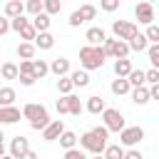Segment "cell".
Segmentation results:
<instances>
[{
	"instance_id": "1",
	"label": "cell",
	"mask_w": 159,
	"mask_h": 159,
	"mask_svg": "<svg viewBox=\"0 0 159 159\" xmlns=\"http://www.w3.org/2000/svg\"><path fill=\"white\" fill-rule=\"evenodd\" d=\"M107 139H109V129L107 127H92L89 132H84L80 137V147L84 152H92V154H104Z\"/></svg>"
},
{
	"instance_id": "2",
	"label": "cell",
	"mask_w": 159,
	"mask_h": 159,
	"mask_svg": "<svg viewBox=\"0 0 159 159\" xmlns=\"http://www.w3.org/2000/svg\"><path fill=\"white\" fill-rule=\"evenodd\" d=\"M107 50L99 47V45H84L80 50V62H82V70H99L107 60Z\"/></svg>"
},
{
	"instance_id": "3",
	"label": "cell",
	"mask_w": 159,
	"mask_h": 159,
	"mask_svg": "<svg viewBox=\"0 0 159 159\" xmlns=\"http://www.w3.org/2000/svg\"><path fill=\"white\" fill-rule=\"evenodd\" d=\"M22 117L30 122V127L32 129H45L52 119H50V114H47V107H42V104H35V102H30V104H25L22 107Z\"/></svg>"
},
{
	"instance_id": "4",
	"label": "cell",
	"mask_w": 159,
	"mask_h": 159,
	"mask_svg": "<svg viewBox=\"0 0 159 159\" xmlns=\"http://www.w3.org/2000/svg\"><path fill=\"white\" fill-rule=\"evenodd\" d=\"M104 50H107V55L109 57H114V60H122V57H127L129 55V42L127 40H119V37H107L104 40Z\"/></svg>"
},
{
	"instance_id": "5",
	"label": "cell",
	"mask_w": 159,
	"mask_h": 159,
	"mask_svg": "<svg viewBox=\"0 0 159 159\" xmlns=\"http://www.w3.org/2000/svg\"><path fill=\"white\" fill-rule=\"evenodd\" d=\"M102 119H104V127L109 129V132H122L127 124H124V114L119 112V109H112V107H107L104 112H102Z\"/></svg>"
},
{
	"instance_id": "6",
	"label": "cell",
	"mask_w": 159,
	"mask_h": 159,
	"mask_svg": "<svg viewBox=\"0 0 159 159\" xmlns=\"http://www.w3.org/2000/svg\"><path fill=\"white\" fill-rule=\"evenodd\" d=\"M112 32H114V37H119V40H132L139 30H137V25L134 22H127V20H114L112 22Z\"/></svg>"
},
{
	"instance_id": "7",
	"label": "cell",
	"mask_w": 159,
	"mask_h": 159,
	"mask_svg": "<svg viewBox=\"0 0 159 159\" xmlns=\"http://www.w3.org/2000/svg\"><path fill=\"white\" fill-rule=\"evenodd\" d=\"M142 139H144V129L142 127H124L119 132V144H124V147H134Z\"/></svg>"
},
{
	"instance_id": "8",
	"label": "cell",
	"mask_w": 159,
	"mask_h": 159,
	"mask_svg": "<svg viewBox=\"0 0 159 159\" xmlns=\"http://www.w3.org/2000/svg\"><path fill=\"white\" fill-rule=\"evenodd\" d=\"M134 15H137V20H139L142 25H152V22H154V7H152V2L142 0V2L134 7Z\"/></svg>"
},
{
	"instance_id": "9",
	"label": "cell",
	"mask_w": 159,
	"mask_h": 159,
	"mask_svg": "<svg viewBox=\"0 0 159 159\" xmlns=\"http://www.w3.org/2000/svg\"><path fill=\"white\" fill-rule=\"evenodd\" d=\"M65 132V124H62V119H52L45 129H42V139L45 142H55V139H60V134Z\"/></svg>"
},
{
	"instance_id": "10",
	"label": "cell",
	"mask_w": 159,
	"mask_h": 159,
	"mask_svg": "<svg viewBox=\"0 0 159 159\" xmlns=\"http://www.w3.org/2000/svg\"><path fill=\"white\" fill-rule=\"evenodd\" d=\"M30 152V142L22 137V134H17V137H12V142H10V154L15 157V159H20L22 154H27Z\"/></svg>"
},
{
	"instance_id": "11",
	"label": "cell",
	"mask_w": 159,
	"mask_h": 159,
	"mask_svg": "<svg viewBox=\"0 0 159 159\" xmlns=\"http://www.w3.org/2000/svg\"><path fill=\"white\" fill-rule=\"evenodd\" d=\"M25 10H27V5H25L22 0H7L2 12H5V17H20Z\"/></svg>"
},
{
	"instance_id": "12",
	"label": "cell",
	"mask_w": 159,
	"mask_h": 159,
	"mask_svg": "<svg viewBox=\"0 0 159 159\" xmlns=\"http://www.w3.org/2000/svg\"><path fill=\"white\" fill-rule=\"evenodd\" d=\"M50 72L57 75V77L70 75V60H67V57H55V60L50 62Z\"/></svg>"
},
{
	"instance_id": "13",
	"label": "cell",
	"mask_w": 159,
	"mask_h": 159,
	"mask_svg": "<svg viewBox=\"0 0 159 159\" xmlns=\"http://www.w3.org/2000/svg\"><path fill=\"white\" fill-rule=\"evenodd\" d=\"M20 114H22V112H20L17 107H12V104H10V107H0V122H2V124H15V122H20Z\"/></svg>"
},
{
	"instance_id": "14",
	"label": "cell",
	"mask_w": 159,
	"mask_h": 159,
	"mask_svg": "<svg viewBox=\"0 0 159 159\" xmlns=\"http://www.w3.org/2000/svg\"><path fill=\"white\" fill-rule=\"evenodd\" d=\"M149 99H152V89H149V87L142 84V87H134V89H132V102H134V104H147Z\"/></svg>"
},
{
	"instance_id": "15",
	"label": "cell",
	"mask_w": 159,
	"mask_h": 159,
	"mask_svg": "<svg viewBox=\"0 0 159 159\" xmlns=\"http://www.w3.org/2000/svg\"><path fill=\"white\" fill-rule=\"evenodd\" d=\"M84 40H87L89 45H102V42L107 40V35H104V30H102V27H89V30H87V35H84Z\"/></svg>"
},
{
	"instance_id": "16",
	"label": "cell",
	"mask_w": 159,
	"mask_h": 159,
	"mask_svg": "<svg viewBox=\"0 0 159 159\" xmlns=\"http://www.w3.org/2000/svg\"><path fill=\"white\" fill-rule=\"evenodd\" d=\"M35 45H37V50H52V47H55V37L50 35V30H47V32H37Z\"/></svg>"
},
{
	"instance_id": "17",
	"label": "cell",
	"mask_w": 159,
	"mask_h": 159,
	"mask_svg": "<svg viewBox=\"0 0 159 159\" xmlns=\"http://www.w3.org/2000/svg\"><path fill=\"white\" fill-rule=\"evenodd\" d=\"M50 17H52V15H47V12H40V15L32 17V25L37 27V32H47V30H50V25H52Z\"/></svg>"
},
{
	"instance_id": "18",
	"label": "cell",
	"mask_w": 159,
	"mask_h": 159,
	"mask_svg": "<svg viewBox=\"0 0 159 159\" xmlns=\"http://www.w3.org/2000/svg\"><path fill=\"white\" fill-rule=\"evenodd\" d=\"M147 45H149V37H147V35H142V32H137V35L129 40V47H132L134 52H144V50H149Z\"/></svg>"
},
{
	"instance_id": "19",
	"label": "cell",
	"mask_w": 159,
	"mask_h": 159,
	"mask_svg": "<svg viewBox=\"0 0 159 159\" xmlns=\"http://www.w3.org/2000/svg\"><path fill=\"white\" fill-rule=\"evenodd\" d=\"M132 70H134V67H132V62H129L127 57H122V60L114 62V75H117V77H129Z\"/></svg>"
},
{
	"instance_id": "20",
	"label": "cell",
	"mask_w": 159,
	"mask_h": 159,
	"mask_svg": "<svg viewBox=\"0 0 159 159\" xmlns=\"http://www.w3.org/2000/svg\"><path fill=\"white\" fill-rule=\"evenodd\" d=\"M107 107H104V99L99 97V94H94V97H87V112L89 114H99V112H104Z\"/></svg>"
},
{
	"instance_id": "21",
	"label": "cell",
	"mask_w": 159,
	"mask_h": 159,
	"mask_svg": "<svg viewBox=\"0 0 159 159\" xmlns=\"http://www.w3.org/2000/svg\"><path fill=\"white\" fill-rule=\"evenodd\" d=\"M70 77H72L75 87H87L89 84V70H75V72H70Z\"/></svg>"
},
{
	"instance_id": "22",
	"label": "cell",
	"mask_w": 159,
	"mask_h": 159,
	"mask_svg": "<svg viewBox=\"0 0 159 159\" xmlns=\"http://www.w3.org/2000/svg\"><path fill=\"white\" fill-rule=\"evenodd\" d=\"M132 89V82L127 80V77H117V80H112V92L114 94H127Z\"/></svg>"
},
{
	"instance_id": "23",
	"label": "cell",
	"mask_w": 159,
	"mask_h": 159,
	"mask_svg": "<svg viewBox=\"0 0 159 159\" xmlns=\"http://www.w3.org/2000/svg\"><path fill=\"white\" fill-rule=\"evenodd\" d=\"M80 139H77V134L75 132H70V129H65L62 134H60V147L62 149H75V144H77Z\"/></svg>"
},
{
	"instance_id": "24",
	"label": "cell",
	"mask_w": 159,
	"mask_h": 159,
	"mask_svg": "<svg viewBox=\"0 0 159 159\" xmlns=\"http://www.w3.org/2000/svg\"><path fill=\"white\" fill-rule=\"evenodd\" d=\"M35 50H37V45H32V42H20V45H17V57L32 60V57H35Z\"/></svg>"
},
{
	"instance_id": "25",
	"label": "cell",
	"mask_w": 159,
	"mask_h": 159,
	"mask_svg": "<svg viewBox=\"0 0 159 159\" xmlns=\"http://www.w3.org/2000/svg\"><path fill=\"white\" fill-rule=\"evenodd\" d=\"M0 72H2V80H17V77H20V67L12 65V62H5V65L0 67Z\"/></svg>"
},
{
	"instance_id": "26",
	"label": "cell",
	"mask_w": 159,
	"mask_h": 159,
	"mask_svg": "<svg viewBox=\"0 0 159 159\" xmlns=\"http://www.w3.org/2000/svg\"><path fill=\"white\" fill-rule=\"evenodd\" d=\"M57 89H60V94H72V89H75V82H72V77H60L57 80Z\"/></svg>"
},
{
	"instance_id": "27",
	"label": "cell",
	"mask_w": 159,
	"mask_h": 159,
	"mask_svg": "<svg viewBox=\"0 0 159 159\" xmlns=\"http://www.w3.org/2000/svg\"><path fill=\"white\" fill-rule=\"evenodd\" d=\"M15 102V89L12 87H2L0 89V107H10Z\"/></svg>"
},
{
	"instance_id": "28",
	"label": "cell",
	"mask_w": 159,
	"mask_h": 159,
	"mask_svg": "<svg viewBox=\"0 0 159 159\" xmlns=\"http://www.w3.org/2000/svg\"><path fill=\"white\" fill-rule=\"evenodd\" d=\"M124 149L119 147V144H107V149H104V157L107 159H124Z\"/></svg>"
},
{
	"instance_id": "29",
	"label": "cell",
	"mask_w": 159,
	"mask_h": 159,
	"mask_svg": "<svg viewBox=\"0 0 159 159\" xmlns=\"http://www.w3.org/2000/svg\"><path fill=\"white\" fill-rule=\"evenodd\" d=\"M127 80L132 82V87H142V84L147 82V72H144V70H132V75H129Z\"/></svg>"
},
{
	"instance_id": "30",
	"label": "cell",
	"mask_w": 159,
	"mask_h": 159,
	"mask_svg": "<svg viewBox=\"0 0 159 159\" xmlns=\"http://www.w3.org/2000/svg\"><path fill=\"white\" fill-rule=\"evenodd\" d=\"M80 15H82V20L87 22V20H94V15H97V7L94 5H89V2H84V5H80V10H77Z\"/></svg>"
},
{
	"instance_id": "31",
	"label": "cell",
	"mask_w": 159,
	"mask_h": 159,
	"mask_svg": "<svg viewBox=\"0 0 159 159\" xmlns=\"http://www.w3.org/2000/svg\"><path fill=\"white\" fill-rule=\"evenodd\" d=\"M67 99H70V114H75V117H80L82 114V102H80V97L77 94H67Z\"/></svg>"
},
{
	"instance_id": "32",
	"label": "cell",
	"mask_w": 159,
	"mask_h": 159,
	"mask_svg": "<svg viewBox=\"0 0 159 159\" xmlns=\"http://www.w3.org/2000/svg\"><path fill=\"white\" fill-rule=\"evenodd\" d=\"M25 5H27V12H30L32 17L40 15V12H45V0H27Z\"/></svg>"
},
{
	"instance_id": "33",
	"label": "cell",
	"mask_w": 159,
	"mask_h": 159,
	"mask_svg": "<svg viewBox=\"0 0 159 159\" xmlns=\"http://www.w3.org/2000/svg\"><path fill=\"white\" fill-rule=\"evenodd\" d=\"M20 37H22L25 42H30V40H35V37H37V27H35L32 22H27V25H25V27L20 30Z\"/></svg>"
},
{
	"instance_id": "34",
	"label": "cell",
	"mask_w": 159,
	"mask_h": 159,
	"mask_svg": "<svg viewBox=\"0 0 159 159\" xmlns=\"http://www.w3.org/2000/svg\"><path fill=\"white\" fill-rule=\"evenodd\" d=\"M32 62H35V77H37V80H42V77L50 72V65H47L45 60H32Z\"/></svg>"
},
{
	"instance_id": "35",
	"label": "cell",
	"mask_w": 159,
	"mask_h": 159,
	"mask_svg": "<svg viewBox=\"0 0 159 159\" xmlns=\"http://www.w3.org/2000/svg\"><path fill=\"white\" fill-rule=\"evenodd\" d=\"M62 10V0H45V12L47 15H57Z\"/></svg>"
},
{
	"instance_id": "36",
	"label": "cell",
	"mask_w": 159,
	"mask_h": 159,
	"mask_svg": "<svg viewBox=\"0 0 159 159\" xmlns=\"http://www.w3.org/2000/svg\"><path fill=\"white\" fill-rule=\"evenodd\" d=\"M144 35L149 37V42H152V45H157V42H159V25H154V22H152V25H147V32H144Z\"/></svg>"
},
{
	"instance_id": "37",
	"label": "cell",
	"mask_w": 159,
	"mask_h": 159,
	"mask_svg": "<svg viewBox=\"0 0 159 159\" xmlns=\"http://www.w3.org/2000/svg\"><path fill=\"white\" fill-rule=\"evenodd\" d=\"M147 55H149V62L159 70V42H157V45H152V47L147 50Z\"/></svg>"
},
{
	"instance_id": "38",
	"label": "cell",
	"mask_w": 159,
	"mask_h": 159,
	"mask_svg": "<svg viewBox=\"0 0 159 159\" xmlns=\"http://www.w3.org/2000/svg\"><path fill=\"white\" fill-rule=\"evenodd\" d=\"M20 75H35V62L32 60H22L20 62Z\"/></svg>"
},
{
	"instance_id": "39",
	"label": "cell",
	"mask_w": 159,
	"mask_h": 159,
	"mask_svg": "<svg viewBox=\"0 0 159 159\" xmlns=\"http://www.w3.org/2000/svg\"><path fill=\"white\" fill-rule=\"evenodd\" d=\"M99 7H102L104 12H114V10L119 7V0H99Z\"/></svg>"
},
{
	"instance_id": "40",
	"label": "cell",
	"mask_w": 159,
	"mask_h": 159,
	"mask_svg": "<svg viewBox=\"0 0 159 159\" xmlns=\"http://www.w3.org/2000/svg\"><path fill=\"white\" fill-rule=\"evenodd\" d=\"M65 159H87V154L75 147V149H65Z\"/></svg>"
},
{
	"instance_id": "41",
	"label": "cell",
	"mask_w": 159,
	"mask_h": 159,
	"mask_svg": "<svg viewBox=\"0 0 159 159\" xmlns=\"http://www.w3.org/2000/svg\"><path fill=\"white\" fill-rule=\"evenodd\" d=\"M55 107H57V112H60V114H70V99H67V94H65L62 99H57V104H55Z\"/></svg>"
},
{
	"instance_id": "42",
	"label": "cell",
	"mask_w": 159,
	"mask_h": 159,
	"mask_svg": "<svg viewBox=\"0 0 159 159\" xmlns=\"http://www.w3.org/2000/svg\"><path fill=\"white\" fill-rule=\"evenodd\" d=\"M27 22H30V20H25V15H20V17H12V30H15V32H20V30H22Z\"/></svg>"
},
{
	"instance_id": "43",
	"label": "cell",
	"mask_w": 159,
	"mask_h": 159,
	"mask_svg": "<svg viewBox=\"0 0 159 159\" xmlns=\"http://www.w3.org/2000/svg\"><path fill=\"white\" fill-rule=\"evenodd\" d=\"M12 30V17H2L0 20V35H7Z\"/></svg>"
},
{
	"instance_id": "44",
	"label": "cell",
	"mask_w": 159,
	"mask_h": 159,
	"mask_svg": "<svg viewBox=\"0 0 159 159\" xmlns=\"http://www.w3.org/2000/svg\"><path fill=\"white\" fill-rule=\"evenodd\" d=\"M80 25H84V20H82V15L75 10V12L70 15V27H80Z\"/></svg>"
},
{
	"instance_id": "45",
	"label": "cell",
	"mask_w": 159,
	"mask_h": 159,
	"mask_svg": "<svg viewBox=\"0 0 159 159\" xmlns=\"http://www.w3.org/2000/svg\"><path fill=\"white\" fill-rule=\"evenodd\" d=\"M147 82H149V84H157V82H159V70H157V67L147 70Z\"/></svg>"
},
{
	"instance_id": "46",
	"label": "cell",
	"mask_w": 159,
	"mask_h": 159,
	"mask_svg": "<svg viewBox=\"0 0 159 159\" xmlns=\"http://www.w3.org/2000/svg\"><path fill=\"white\" fill-rule=\"evenodd\" d=\"M124 159H144V157H142V152H137V149H129V152L124 154Z\"/></svg>"
},
{
	"instance_id": "47",
	"label": "cell",
	"mask_w": 159,
	"mask_h": 159,
	"mask_svg": "<svg viewBox=\"0 0 159 159\" xmlns=\"http://www.w3.org/2000/svg\"><path fill=\"white\" fill-rule=\"evenodd\" d=\"M149 89H152V99H159V82H157V84H152Z\"/></svg>"
},
{
	"instance_id": "48",
	"label": "cell",
	"mask_w": 159,
	"mask_h": 159,
	"mask_svg": "<svg viewBox=\"0 0 159 159\" xmlns=\"http://www.w3.org/2000/svg\"><path fill=\"white\" fill-rule=\"evenodd\" d=\"M20 159H37V154H35V152H32V149H30V152H27V154H22V157H20Z\"/></svg>"
},
{
	"instance_id": "49",
	"label": "cell",
	"mask_w": 159,
	"mask_h": 159,
	"mask_svg": "<svg viewBox=\"0 0 159 159\" xmlns=\"http://www.w3.org/2000/svg\"><path fill=\"white\" fill-rule=\"evenodd\" d=\"M92 159H107V157H104V154H94Z\"/></svg>"
},
{
	"instance_id": "50",
	"label": "cell",
	"mask_w": 159,
	"mask_h": 159,
	"mask_svg": "<svg viewBox=\"0 0 159 159\" xmlns=\"http://www.w3.org/2000/svg\"><path fill=\"white\" fill-rule=\"evenodd\" d=\"M2 159H15V157H12V154H5V157H2Z\"/></svg>"
},
{
	"instance_id": "51",
	"label": "cell",
	"mask_w": 159,
	"mask_h": 159,
	"mask_svg": "<svg viewBox=\"0 0 159 159\" xmlns=\"http://www.w3.org/2000/svg\"><path fill=\"white\" fill-rule=\"evenodd\" d=\"M147 2H154V0H147Z\"/></svg>"
}]
</instances>
